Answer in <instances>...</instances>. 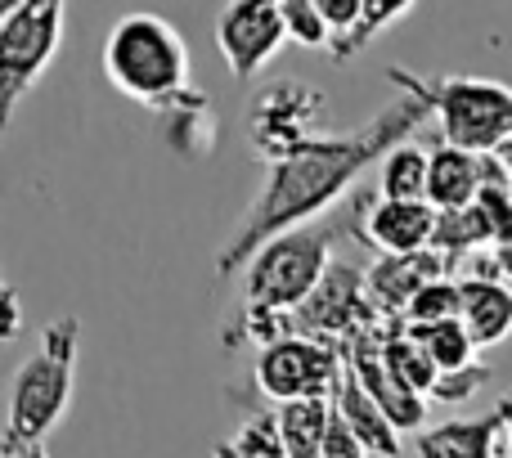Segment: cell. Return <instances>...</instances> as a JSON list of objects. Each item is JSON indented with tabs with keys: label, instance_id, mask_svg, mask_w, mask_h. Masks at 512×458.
<instances>
[{
	"label": "cell",
	"instance_id": "obj_1",
	"mask_svg": "<svg viewBox=\"0 0 512 458\" xmlns=\"http://www.w3.org/2000/svg\"><path fill=\"white\" fill-rule=\"evenodd\" d=\"M427 117H432V108L423 99L400 95L396 104L378 108L360 131L324 135V140L297 149L292 158L270 162V176H265L256 203L243 212V221L216 252V279H230L243 265H252V256L279 234L315 225V216H324L373 162H387Z\"/></svg>",
	"mask_w": 512,
	"mask_h": 458
},
{
	"label": "cell",
	"instance_id": "obj_2",
	"mask_svg": "<svg viewBox=\"0 0 512 458\" xmlns=\"http://www.w3.org/2000/svg\"><path fill=\"white\" fill-rule=\"evenodd\" d=\"M364 207H369V189L355 194L337 216H324L315 225H301L292 234H279L274 243H265L248 265V292L243 306L234 310V319L225 324V351L239 346H270L279 337H288V315L297 306H306L310 292L324 283V274L333 270V247L346 234L360 238Z\"/></svg>",
	"mask_w": 512,
	"mask_h": 458
},
{
	"label": "cell",
	"instance_id": "obj_3",
	"mask_svg": "<svg viewBox=\"0 0 512 458\" xmlns=\"http://www.w3.org/2000/svg\"><path fill=\"white\" fill-rule=\"evenodd\" d=\"M77 346L81 319L59 315L45 324L41 346L14 369L9 382V414L0 445H45V436L63 423L77 387Z\"/></svg>",
	"mask_w": 512,
	"mask_h": 458
},
{
	"label": "cell",
	"instance_id": "obj_4",
	"mask_svg": "<svg viewBox=\"0 0 512 458\" xmlns=\"http://www.w3.org/2000/svg\"><path fill=\"white\" fill-rule=\"evenodd\" d=\"M104 77L126 99H140L153 113L171 108L194 90L189 81V45L167 18L126 14L104 41Z\"/></svg>",
	"mask_w": 512,
	"mask_h": 458
},
{
	"label": "cell",
	"instance_id": "obj_5",
	"mask_svg": "<svg viewBox=\"0 0 512 458\" xmlns=\"http://www.w3.org/2000/svg\"><path fill=\"white\" fill-rule=\"evenodd\" d=\"M400 95H414L432 108L441 144L495 158L512 140V86L495 77H418L409 68L387 72Z\"/></svg>",
	"mask_w": 512,
	"mask_h": 458
},
{
	"label": "cell",
	"instance_id": "obj_6",
	"mask_svg": "<svg viewBox=\"0 0 512 458\" xmlns=\"http://www.w3.org/2000/svg\"><path fill=\"white\" fill-rule=\"evenodd\" d=\"M68 23L63 0H18L0 14V126L14 122L23 95L54 63Z\"/></svg>",
	"mask_w": 512,
	"mask_h": 458
},
{
	"label": "cell",
	"instance_id": "obj_7",
	"mask_svg": "<svg viewBox=\"0 0 512 458\" xmlns=\"http://www.w3.org/2000/svg\"><path fill=\"white\" fill-rule=\"evenodd\" d=\"M346 378V355L333 342L315 337H279L261 346L252 364V382L274 405H297V400H333Z\"/></svg>",
	"mask_w": 512,
	"mask_h": 458
},
{
	"label": "cell",
	"instance_id": "obj_8",
	"mask_svg": "<svg viewBox=\"0 0 512 458\" xmlns=\"http://www.w3.org/2000/svg\"><path fill=\"white\" fill-rule=\"evenodd\" d=\"M328 99L310 81H270L248 108V135L252 149L265 162H283L297 149L324 140Z\"/></svg>",
	"mask_w": 512,
	"mask_h": 458
},
{
	"label": "cell",
	"instance_id": "obj_9",
	"mask_svg": "<svg viewBox=\"0 0 512 458\" xmlns=\"http://www.w3.org/2000/svg\"><path fill=\"white\" fill-rule=\"evenodd\" d=\"M378 310L369 301V283H364L360 265L333 261V270L324 274L315 292H310L306 306H297L288 315V337H315V342H333L346 346L360 333L378 328Z\"/></svg>",
	"mask_w": 512,
	"mask_h": 458
},
{
	"label": "cell",
	"instance_id": "obj_10",
	"mask_svg": "<svg viewBox=\"0 0 512 458\" xmlns=\"http://www.w3.org/2000/svg\"><path fill=\"white\" fill-rule=\"evenodd\" d=\"M216 45H221L234 81H252L256 72L288 45L283 5H274V0H239V5H225L221 18H216Z\"/></svg>",
	"mask_w": 512,
	"mask_h": 458
},
{
	"label": "cell",
	"instance_id": "obj_11",
	"mask_svg": "<svg viewBox=\"0 0 512 458\" xmlns=\"http://www.w3.org/2000/svg\"><path fill=\"white\" fill-rule=\"evenodd\" d=\"M382 342H387V324H378V328H369V333H360L355 342H346L342 346L346 373H351V378L364 387V396L378 400L382 414L396 423V432H418V427H423V418H427V400L409 396V391L391 378L387 355H382Z\"/></svg>",
	"mask_w": 512,
	"mask_h": 458
},
{
	"label": "cell",
	"instance_id": "obj_12",
	"mask_svg": "<svg viewBox=\"0 0 512 458\" xmlns=\"http://www.w3.org/2000/svg\"><path fill=\"white\" fill-rule=\"evenodd\" d=\"M454 265L441 252H414V256H378L364 270L369 283V301L378 310L382 324H405V310L414 306V297L436 279H450Z\"/></svg>",
	"mask_w": 512,
	"mask_h": 458
},
{
	"label": "cell",
	"instance_id": "obj_13",
	"mask_svg": "<svg viewBox=\"0 0 512 458\" xmlns=\"http://www.w3.org/2000/svg\"><path fill=\"white\" fill-rule=\"evenodd\" d=\"M436 212L432 203H391L378 189H369V207H364V225H360V243L378 247L382 256H414V252H432L436 238Z\"/></svg>",
	"mask_w": 512,
	"mask_h": 458
},
{
	"label": "cell",
	"instance_id": "obj_14",
	"mask_svg": "<svg viewBox=\"0 0 512 458\" xmlns=\"http://www.w3.org/2000/svg\"><path fill=\"white\" fill-rule=\"evenodd\" d=\"M512 427V391L495 409L477 418H450L418 436V458H495L504 454V436Z\"/></svg>",
	"mask_w": 512,
	"mask_h": 458
},
{
	"label": "cell",
	"instance_id": "obj_15",
	"mask_svg": "<svg viewBox=\"0 0 512 458\" xmlns=\"http://www.w3.org/2000/svg\"><path fill=\"white\" fill-rule=\"evenodd\" d=\"M499 158H481V153H463V149H432V185H427V203L436 212H459L472 207L477 194L499 176Z\"/></svg>",
	"mask_w": 512,
	"mask_h": 458
},
{
	"label": "cell",
	"instance_id": "obj_16",
	"mask_svg": "<svg viewBox=\"0 0 512 458\" xmlns=\"http://www.w3.org/2000/svg\"><path fill=\"white\" fill-rule=\"evenodd\" d=\"M463 324H468L477 351H490L512 337V283L495 274H463Z\"/></svg>",
	"mask_w": 512,
	"mask_h": 458
},
{
	"label": "cell",
	"instance_id": "obj_17",
	"mask_svg": "<svg viewBox=\"0 0 512 458\" xmlns=\"http://www.w3.org/2000/svg\"><path fill=\"white\" fill-rule=\"evenodd\" d=\"M333 405H337V418L351 427V436H355V441H360L369 454H378V458H396V454H400V432H396V423L382 414L378 400L364 396V387L351 378V373L342 378V387H337Z\"/></svg>",
	"mask_w": 512,
	"mask_h": 458
},
{
	"label": "cell",
	"instance_id": "obj_18",
	"mask_svg": "<svg viewBox=\"0 0 512 458\" xmlns=\"http://www.w3.org/2000/svg\"><path fill=\"white\" fill-rule=\"evenodd\" d=\"M162 122V140H167L171 153H185V158H207V149L221 135V122H216V108L203 90H189L185 99H176L171 108L158 113Z\"/></svg>",
	"mask_w": 512,
	"mask_h": 458
},
{
	"label": "cell",
	"instance_id": "obj_19",
	"mask_svg": "<svg viewBox=\"0 0 512 458\" xmlns=\"http://www.w3.org/2000/svg\"><path fill=\"white\" fill-rule=\"evenodd\" d=\"M337 405L333 400H297V405H279V436L292 458H324L328 427H333Z\"/></svg>",
	"mask_w": 512,
	"mask_h": 458
},
{
	"label": "cell",
	"instance_id": "obj_20",
	"mask_svg": "<svg viewBox=\"0 0 512 458\" xmlns=\"http://www.w3.org/2000/svg\"><path fill=\"white\" fill-rule=\"evenodd\" d=\"M414 9H418L414 0H364L360 18H355V23L346 27L342 36H333V41H328V59H333V63H351V59H360V54L369 50V45L378 41V36L387 32L391 23L409 18Z\"/></svg>",
	"mask_w": 512,
	"mask_h": 458
},
{
	"label": "cell",
	"instance_id": "obj_21",
	"mask_svg": "<svg viewBox=\"0 0 512 458\" xmlns=\"http://www.w3.org/2000/svg\"><path fill=\"white\" fill-rule=\"evenodd\" d=\"M427 185H432V153L414 144H400L378 167V194L391 203H427Z\"/></svg>",
	"mask_w": 512,
	"mask_h": 458
},
{
	"label": "cell",
	"instance_id": "obj_22",
	"mask_svg": "<svg viewBox=\"0 0 512 458\" xmlns=\"http://www.w3.org/2000/svg\"><path fill=\"white\" fill-rule=\"evenodd\" d=\"M409 337H414V342L432 355L441 373H463V369H472V364H477V360H472V355H477V342H472V333H468V324H463V319L432 324V328H409Z\"/></svg>",
	"mask_w": 512,
	"mask_h": 458
},
{
	"label": "cell",
	"instance_id": "obj_23",
	"mask_svg": "<svg viewBox=\"0 0 512 458\" xmlns=\"http://www.w3.org/2000/svg\"><path fill=\"white\" fill-rule=\"evenodd\" d=\"M212 458H292L279 436V418L274 414H252L234 436L216 441Z\"/></svg>",
	"mask_w": 512,
	"mask_h": 458
},
{
	"label": "cell",
	"instance_id": "obj_24",
	"mask_svg": "<svg viewBox=\"0 0 512 458\" xmlns=\"http://www.w3.org/2000/svg\"><path fill=\"white\" fill-rule=\"evenodd\" d=\"M450 319H463V288L459 279H436L427 283L414 297V306L405 310L409 328H432V324H450Z\"/></svg>",
	"mask_w": 512,
	"mask_h": 458
},
{
	"label": "cell",
	"instance_id": "obj_25",
	"mask_svg": "<svg viewBox=\"0 0 512 458\" xmlns=\"http://www.w3.org/2000/svg\"><path fill=\"white\" fill-rule=\"evenodd\" d=\"M283 23H288V41L292 45L328 54V23H324L319 0H283Z\"/></svg>",
	"mask_w": 512,
	"mask_h": 458
},
{
	"label": "cell",
	"instance_id": "obj_26",
	"mask_svg": "<svg viewBox=\"0 0 512 458\" xmlns=\"http://www.w3.org/2000/svg\"><path fill=\"white\" fill-rule=\"evenodd\" d=\"M486 382H490V369H486V364H472V369H463V373H441V382H436L432 400H445V405H459V400L477 396V391L486 387Z\"/></svg>",
	"mask_w": 512,
	"mask_h": 458
},
{
	"label": "cell",
	"instance_id": "obj_27",
	"mask_svg": "<svg viewBox=\"0 0 512 458\" xmlns=\"http://www.w3.org/2000/svg\"><path fill=\"white\" fill-rule=\"evenodd\" d=\"M324 458H369L360 441L351 436V427L333 414V427H328V445H324Z\"/></svg>",
	"mask_w": 512,
	"mask_h": 458
},
{
	"label": "cell",
	"instance_id": "obj_28",
	"mask_svg": "<svg viewBox=\"0 0 512 458\" xmlns=\"http://www.w3.org/2000/svg\"><path fill=\"white\" fill-rule=\"evenodd\" d=\"M468 274H495V279L512 283V243L495 247V252H486V256H477V265H472Z\"/></svg>",
	"mask_w": 512,
	"mask_h": 458
},
{
	"label": "cell",
	"instance_id": "obj_29",
	"mask_svg": "<svg viewBox=\"0 0 512 458\" xmlns=\"http://www.w3.org/2000/svg\"><path fill=\"white\" fill-rule=\"evenodd\" d=\"M5 337H18V324H23V319H18V297H14V288H5Z\"/></svg>",
	"mask_w": 512,
	"mask_h": 458
},
{
	"label": "cell",
	"instance_id": "obj_30",
	"mask_svg": "<svg viewBox=\"0 0 512 458\" xmlns=\"http://www.w3.org/2000/svg\"><path fill=\"white\" fill-rule=\"evenodd\" d=\"M0 458H50L45 445H0Z\"/></svg>",
	"mask_w": 512,
	"mask_h": 458
},
{
	"label": "cell",
	"instance_id": "obj_31",
	"mask_svg": "<svg viewBox=\"0 0 512 458\" xmlns=\"http://www.w3.org/2000/svg\"><path fill=\"white\" fill-rule=\"evenodd\" d=\"M495 158H499V167H504V176H508V185H512V140H508L504 149L495 153Z\"/></svg>",
	"mask_w": 512,
	"mask_h": 458
},
{
	"label": "cell",
	"instance_id": "obj_32",
	"mask_svg": "<svg viewBox=\"0 0 512 458\" xmlns=\"http://www.w3.org/2000/svg\"><path fill=\"white\" fill-rule=\"evenodd\" d=\"M504 458H512V427H508V436H504Z\"/></svg>",
	"mask_w": 512,
	"mask_h": 458
}]
</instances>
